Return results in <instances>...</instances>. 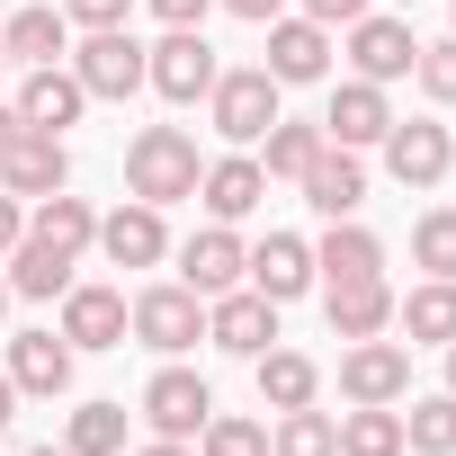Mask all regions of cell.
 I'll return each mask as SVG.
<instances>
[{
  "label": "cell",
  "mask_w": 456,
  "mask_h": 456,
  "mask_svg": "<svg viewBox=\"0 0 456 456\" xmlns=\"http://www.w3.org/2000/svg\"><path fill=\"white\" fill-rule=\"evenodd\" d=\"M197 143H188V126H143L134 143H126V188L143 197V206H179V197H197Z\"/></svg>",
  "instance_id": "1"
},
{
  "label": "cell",
  "mask_w": 456,
  "mask_h": 456,
  "mask_svg": "<svg viewBox=\"0 0 456 456\" xmlns=\"http://www.w3.org/2000/svg\"><path fill=\"white\" fill-rule=\"evenodd\" d=\"M126 331H134L143 349L179 358V349L206 340V296H188V287H143V296L126 305Z\"/></svg>",
  "instance_id": "2"
},
{
  "label": "cell",
  "mask_w": 456,
  "mask_h": 456,
  "mask_svg": "<svg viewBox=\"0 0 456 456\" xmlns=\"http://www.w3.org/2000/svg\"><path fill=\"white\" fill-rule=\"evenodd\" d=\"M206 108H215V134H224V143H260V134L278 126V81H269L260 63H251V72H215Z\"/></svg>",
  "instance_id": "3"
},
{
  "label": "cell",
  "mask_w": 456,
  "mask_h": 456,
  "mask_svg": "<svg viewBox=\"0 0 456 456\" xmlns=\"http://www.w3.org/2000/svg\"><path fill=\"white\" fill-rule=\"evenodd\" d=\"M63 63H72V81H81L90 99H134V90H143V45H134V28H90V45L63 54Z\"/></svg>",
  "instance_id": "4"
},
{
  "label": "cell",
  "mask_w": 456,
  "mask_h": 456,
  "mask_svg": "<svg viewBox=\"0 0 456 456\" xmlns=\"http://www.w3.org/2000/svg\"><path fill=\"white\" fill-rule=\"evenodd\" d=\"M143 81H152L170 108H188V99L215 90V45H206L197 28H170L161 45H143Z\"/></svg>",
  "instance_id": "5"
},
{
  "label": "cell",
  "mask_w": 456,
  "mask_h": 456,
  "mask_svg": "<svg viewBox=\"0 0 456 456\" xmlns=\"http://www.w3.org/2000/svg\"><path fill=\"white\" fill-rule=\"evenodd\" d=\"M242 269H251V251H242L233 224H206V233L179 242V287H188V296H233Z\"/></svg>",
  "instance_id": "6"
},
{
  "label": "cell",
  "mask_w": 456,
  "mask_h": 456,
  "mask_svg": "<svg viewBox=\"0 0 456 456\" xmlns=\"http://www.w3.org/2000/svg\"><path fill=\"white\" fill-rule=\"evenodd\" d=\"M385 170H394L403 188H438V179L456 170V134L429 126V117H411V126L394 117V126H385Z\"/></svg>",
  "instance_id": "7"
},
{
  "label": "cell",
  "mask_w": 456,
  "mask_h": 456,
  "mask_svg": "<svg viewBox=\"0 0 456 456\" xmlns=\"http://www.w3.org/2000/svg\"><path fill=\"white\" fill-rule=\"evenodd\" d=\"M340 394L349 403H403L411 394V349L403 340H349L340 349Z\"/></svg>",
  "instance_id": "8"
},
{
  "label": "cell",
  "mask_w": 456,
  "mask_h": 456,
  "mask_svg": "<svg viewBox=\"0 0 456 456\" xmlns=\"http://www.w3.org/2000/svg\"><path fill=\"white\" fill-rule=\"evenodd\" d=\"M206 340L233 349V358H260L278 340V305L260 287H233V296H206Z\"/></svg>",
  "instance_id": "9"
},
{
  "label": "cell",
  "mask_w": 456,
  "mask_h": 456,
  "mask_svg": "<svg viewBox=\"0 0 456 456\" xmlns=\"http://www.w3.org/2000/svg\"><path fill=\"white\" fill-rule=\"evenodd\" d=\"M143 420H152V438H197V429L215 420V394H206V376H188V367H161V376L143 385Z\"/></svg>",
  "instance_id": "10"
},
{
  "label": "cell",
  "mask_w": 456,
  "mask_h": 456,
  "mask_svg": "<svg viewBox=\"0 0 456 456\" xmlns=\"http://www.w3.org/2000/svg\"><path fill=\"white\" fill-rule=\"evenodd\" d=\"M349 63H358V81L385 90V81H403V72L420 63V37H411L403 19H376V10H367V19H349Z\"/></svg>",
  "instance_id": "11"
},
{
  "label": "cell",
  "mask_w": 456,
  "mask_h": 456,
  "mask_svg": "<svg viewBox=\"0 0 456 456\" xmlns=\"http://www.w3.org/2000/svg\"><path fill=\"white\" fill-rule=\"evenodd\" d=\"M305 206H314L322 224L358 215V206H367V161H358L349 143H322V152L305 161Z\"/></svg>",
  "instance_id": "12"
},
{
  "label": "cell",
  "mask_w": 456,
  "mask_h": 456,
  "mask_svg": "<svg viewBox=\"0 0 456 456\" xmlns=\"http://www.w3.org/2000/svg\"><path fill=\"white\" fill-rule=\"evenodd\" d=\"M0 188L10 197H54V188H72V152H63V134H19L10 152H0Z\"/></svg>",
  "instance_id": "13"
},
{
  "label": "cell",
  "mask_w": 456,
  "mask_h": 456,
  "mask_svg": "<svg viewBox=\"0 0 456 456\" xmlns=\"http://www.w3.org/2000/svg\"><path fill=\"white\" fill-rule=\"evenodd\" d=\"M278 90H296V81H322L331 72V28H314V19H269V63H260Z\"/></svg>",
  "instance_id": "14"
},
{
  "label": "cell",
  "mask_w": 456,
  "mask_h": 456,
  "mask_svg": "<svg viewBox=\"0 0 456 456\" xmlns=\"http://www.w3.org/2000/svg\"><path fill=\"white\" fill-rule=\"evenodd\" d=\"M37 134H63V126H81V108H90V90L72 81V63H37L28 81H19V99H10Z\"/></svg>",
  "instance_id": "15"
},
{
  "label": "cell",
  "mask_w": 456,
  "mask_h": 456,
  "mask_svg": "<svg viewBox=\"0 0 456 456\" xmlns=\"http://www.w3.org/2000/svg\"><path fill=\"white\" fill-rule=\"evenodd\" d=\"M72 358H81V349H72L63 331H19V340H10V385L54 403V394H72Z\"/></svg>",
  "instance_id": "16"
},
{
  "label": "cell",
  "mask_w": 456,
  "mask_h": 456,
  "mask_svg": "<svg viewBox=\"0 0 456 456\" xmlns=\"http://www.w3.org/2000/svg\"><path fill=\"white\" fill-rule=\"evenodd\" d=\"M99 251L117 260V269H152V260H170V233H161V206H117V215H99Z\"/></svg>",
  "instance_id": "17"
},
{
  "label": "cell",
  "mask_w": 456,
  "mask_h": 456,
  "mask_svg": "<svg viewBox=\"0 0 456 456\" xmlns=\"http://www.w3.org/2000/svg\"><path fill=\"white\" fill-rule=\"evenodd\" d=\"M197 197H206V215H215V224H242V215L269 197V170H260L251 152H233V161H206V170H197Z\"/></svg>",
  "instance_id": "18"
},
{
  "label": "cell",
  "mask_w": 456,
  "mask_h": 456,
  "mask_svg": "<svg viewBox=\"0 0 456 456\" xmlns=\"http://www.w3.org/2000/svg\"><path fill=\"white\" fill-rule=\"evenodd\" d=\"M385 126H394V108H385V90H376V81H340V90H331V108H322V134H331V143H349V152H358V143H385Z\"/></svg>",
  "instance_id": "19"
},
{
  "label": "cell",
  "mask_w": 456,
  "mask_h": 456,
  "mask_svg": "<svg viewBox=\"0 0 456 456\" xmlns=\"http://www.w3.org/2000/svg\"><path fill=\"white\" fill-rule=\"evenodd\" d=\"M322 314H331L340 340H376L394 322V296H385V278H331L322 287Z\"/></svg>",
  "instance_id": "20"
},
{
  "label": "cell",
  "mask_w": 456,
  "mask_h": 456,
  "mask_svg": "<svg viewBox=\"0 0 456 456\" xmlns=\"http://www.w3.org/2000/svg\"><path fill=\"white\" fill-rule=\"evenodd\" d=\"M63 340L72 349H117L126 340V296L117 287H63Z\"/></svg>",
  "instance_id": "21"
},
{
  "label": "cell",
  "mask_w": 456,
  "mask_h": 456,
  "mask_svg": "<svg viewBox=\"0 0 456 456\" xmlns=\"http://www.w3.org/2000/svg\"><path fill=\"white\" fill-rule=\"evenodd\" d=\"M242 278H251V287H260L269 305H296V296L314 287V251H305L296 233H269V242L251 251V269H242Z\"/></svg>",
  "instance_id": "22"
},
{
  "label": "cell",
  "mask_w": 456,
  "mask_h": 456,
  "mask_svg": "<svg viewBox=\"0 0 456 456\" xmlns=\"http://www.w3.org/2000/svg\"><path fill=\"white\" fill-rule=\"evenodd\" d=\"M28 242H45V251H63V260H81L90 242H99V215H90V197H37V224H28Z\"/></svg>",
  "instance_id": "23"
},
{
  "label": "cell",
  "mask_w": 456,
  "mask_h": 456,
  "mask_svg": "<svg viewBox=\"0 0 456 456\" xmlns=\"http://www.w3.org/2000/svg\"><path fill=\"white\" fill-rule=\"evenodd\" d=\"M63 45H72V19L63 10H19V19H0V54L10 63H63Z\"/></svg>",
  "instance_id": "24"
},
{
  "label": "cell",
  "mask_w": 456,
  "mask_h": 456,
  "mask_svg": "<svg viewBox=\"0 0 456 456\" xmlns=\"http://www.w3.org/2000/svg\"><path fill=\"white\" fill-rule=\"evenodd\" d=\"M394 322L411 331V349H447V340H456V278H429V287H411V296L394 305Z\"/></svg>",
  "instance_id": "25"
},
{
  "label": "cell",
  "mask_w": 456,
  "mask_h": 456,
  "mask_svg": "<svg viewBox=\"0 0 456 456\" xmlns=\"http://www.w3.org/2000/svg\"><path fill=\"white\" fill-rule=\"evenodd\" d=\"M314 269L322 278H385V242L367 233L358 215H340L331 233H322V251H314Z\"/></svg>",
  "instance_id": "26"
},
{
  "label": "cell",
  "mask_w": 456,
  "mask_h": 456,
  "mask_svg": "<svg viewBox=\"0 0 456 456\" xmlns=\"http://www.w3.org/2000/svg\"><path fill=\"white\" fill-rule=\"evenodd\" d=\"M251 367H260V403H269V411H296V403L322 394V367H314L305 349H260Z\"/></svg>",
  "instance_id": "27"
},
{
  "label": "cell",
  "mask_w": 456,
  "mask_h": 456,
  "mask_svg": "<svg viewBox=\"0 0 456 456\" xmlns=\"http://www.w3.org/2000/svg\"><path fill=\"white\" fill-rule=\"evenodd\" d=\"M340 456H403V411L394 403H349L340 411Z\"/></svg>",
  "instance_id": "28"
},
{
  "label": "cell",
  "mask_w": 456,
  "mask_h": 456,
  "mask_svg": "<svg viewBox=\"0 0 456 456\" xmlns=\"http://www.w3.org/2000/svg\"><path fill=\"white\" fill-rule=\"evenodd\" d=\"M72 269H81V260H63V251H45V242L19 233V251H10V296H37V305H45V296L72 287Z\"/></svg>",
  "instance_id": "29"
},
{
  "label": "cell",
  "mask_w": 456,
  "mask_h": 456,
  "mask_svg": "<svg viewBox=\"0 0 456 456\" xmlns=\"http://www.w3.org/2000/svg\"><path fill=\"white\" fill-rule=\"evenodd\" d=\"M322 143H331L322 126H296V117H278V126L260 134V170H269V179H305V161H314Z\"/></svg>",
  "instance_id": "30"
},
{
  "label": "cell",
  "mask_w": 456,
  "mask_h": 456,
  "mask_svg": "<svg viewBox=\"0 0 456 456\" xmlns=\"http://www.w3.org/2000/svg\"><path fill=\"white\" fill-rule=\"evenodd\" d=\"M269 456H340V420H331V411H314V403H296V411H278Z\"/></svg>",
  "instance_id": "31"
},
{
  "label": "cell",
  "mask_w": 456,
  "mask_h": 456,
  "mask_svg": "<svg viewBox=\"0 0 456 456\" xmlns=\"http://www.w3.org/2000/svg\"><path fill=\"white\" fill-rule=\"evenodd\" d=\"M403 447H420V456H456V394H420V403L403 411Z\"/></svg>",
  "instance_id": "32"
},
{
  "label": "cell",
  "mask_w": 456,
  "mask_h": 456,
  "mask_svg": "<svg viewBox=\"0 0 456 456\" xmlns=\"http://www.w3.org/2000/svg\"><path fill=\"white\" fill-rule=\"evenodd\" d=\"M63 447L72 456H117L126 447V403H81L72 429H63Z\"/></svg>",
  "instance_id": "33"
},
{
  "label": "cell",
  "mask_w": 456,
  "mask_h": 456,
  "mask_svg": "<svg viewBox=\"0 0 456 456\" xmlns=\"http://www.w3.org/2000/svg\"><path fill=\"white\" fill-rule=\"evenodd\" d=\"M411 269L456 278V206H429V215L411 224Z\"/></svg>",
  "instance_id": "34"
},
{
  "label": "cell",
  "mask_w": 456,
  "mask_h": 456,
  "mask_svg": "<svg viewBox=\"0 0 456 456\" xmlns=\"http://www.w3.org/2000/svg\"><path fill=\"white\" fill-rule=\"evenodd\" d=\"M197 456H269V429L242 420V411H215V420L197 429Z\"/></svg>",
  "instance_id": "35"
},
{
  "label": "cell",
  "mask_w": 456,
  "mask_h": 456,
  "mask_svg": "<svg viewBox=\"0 0 456 456\" xmlns=\"http://www.w3.org/2000/svg\"><path fill=\"white\" fill-rule=\"evenodd\" d=\"M411 81L438 99V108H456V37H438V45H420V63H411Z\"/></svg>",
  "instance_id": "36"
},
{
  "label": "cell",
  "mask_w": 456,
  "mask_h": 456,
  "mask_svg": "<svg viewBox=\"0 0 456 456\" xmlns=\"http://www.w3.org/2000/svg\"><path fill=\"white\" fill-rule=\"evenodd\" d=\"M126 10H134V0H63L72 28H126Z\"/></svg>",
  "instance_id": "37"
},
{
  "label": "cell",
  "mask_w": 456,
  "mask_h": 456,
  "mask_svg": "<svg viewBox=\"0 0 456 456\" xmlns=\"http://www.w3.org/2000/svg\"><path fill=\"white\" fill-rule=\"evenodd\" d=\"M305 19L314 28H349V19H367V0H305Z\"/></svg>",
  "instance_id": "38"
},
{
  "label": "cell",
  "mask_w": 456,
  "mask_h": 456,
  "mask_svg": "<svg viewBox=\"0 0 456 456\" xmlns=\"http://www.w3.org/2000/svg\"><path fill=\"white\" fill-rule=\"evenodd\" d=\"M152 10H161V28H197V19L215 10V0H152Z\"/></svg>",
  "instance_id": "39"
},
{
  "label": "cell",
  "mask_w": 456,
  "mask_h": 456,
  "mask_svg": "<svg viewBox=\"0 0 456 456\" xmlns=\"http://www.w3.org/2000/svg\"><path fill=\"white\" fill-rule=\"evenodd\" d=\"M19 233H28V224H19V197H10V188H0V260H10V251H19Z\"/></svg>",
  "instance_id": "40"
},
{
  "label": "cell",
  "mask_w": 456,
  "mask_h": 456,
  "mask_svg": "<svg viewBox=\"0 0 456 456\" xmlns=\"http://www.w3.org/2000/svg\"><path fill=\"white\" fill-rule=\"evenodd\" d=\"M233 19H251V28H269V19H287V0H224Z\"/></svg>",
  "instance_id": "41"
},
{
  "label": "cell",
  "mask_w": 456,
  "mask_h": 456,
  "mask_svg": "<svg viewBox=\"0 0 456 456\" xmlns=\"http://www.w3.org/2000/svg\"><path fill=\"white\" fill-rule=\"evenodd\" d=\"M19 134H28V117H19V108H10V99H0V152H10V143H19Z\"/></svg>",
  "instance_id": "42"
},
{
  "label": "cell",
  "mask_w": 456,
  "mask_h": 456,
  "mask_svg": "<svg viewBox=\"0 0 456 456\" xmlns=\"http://www.w3.org/2000/svg\"><path fill=\"white\" fill-rule=\"evenodd\" d=\"M10 411H19V385H10V367H0V429H10Z\"/></svg>",
  "instance_id": "43"
},
{
  "label": "cell",
  "mask_w": 456,
  "mask_h": 456,
  "mask_svg": "<svg viewBox=\"0 0 456 456\" xmlns=\"http://www.w3.org/2000/svg\"><path fill=\"white\" fill-rule=\"evenodd\" d=\"M143 456H188V438H152V447H143Z\"/></svg>",
  "instance_id": "44"
},
{
  "label": "cell",
  "mask_w": 456,
  "mask_h": 456,
  "mask_svg": "<svg viewBox=\"0 0 456 456\" xmlns=\"http://www.w3.org/2000/svg\"><path fill=\"white\" fill-rule=\"evenodd\" d=\"M447 394H456V340H447Z\"/></svg>",
  "instance_id": "45"
},
{
  "label": "cell",
  "mask_w": 456,
  "mask_h": 456,
  "mask_svg": "<svg viewBox=\"0 0 456 456\" xmlns=\"http://www.w3.org/2000/svg\"><path fill=\"white\" fill-rule=\"evenodd\" d=\"M28 456H72V447H28Z\"/></svg>",
  "instance_id": "46"
},
{
  "label": "cell",
  "mask_w": 456,
  "mask_h": 456,
  "mask_svg": "<svg viewBox=\"0 0 456 456\" xmlns=\"http://www.w3.org/2000/svg\"><path fill=\"white\" fill-rule=\"evenodd\" d=\"M0 314H10V278H0Z\"/></svg>",
  "instance_id": "47"
},
{
  "label": "cell",
  "mask_w": 456,
  "mask_h": 456,
  "mask_svg": "<svg viewBox=\"0 0 456 456\" xmlns=\"http://www.w3.org/2000/svg\"><path fill=\"white\" fill-rule=\"evenodd\" d=\"M0 81H10V54H0Z\"/></svg>",
  "instance_id": "48"
},
{
  "label": "cell",
  "mask_w": 456,
  "mask_h": 456,
  "mask_svg": "<svg viewBox=\"0 0 456 456\" xmlns=\"http://www.w3.org/2000/svg\"><path fill=\"white\" fill-rule=\"evenodd\" d=\"M403 10H420V0H403Z\"/></svg>",
  "instance_id": "49"
}]
</instances>
